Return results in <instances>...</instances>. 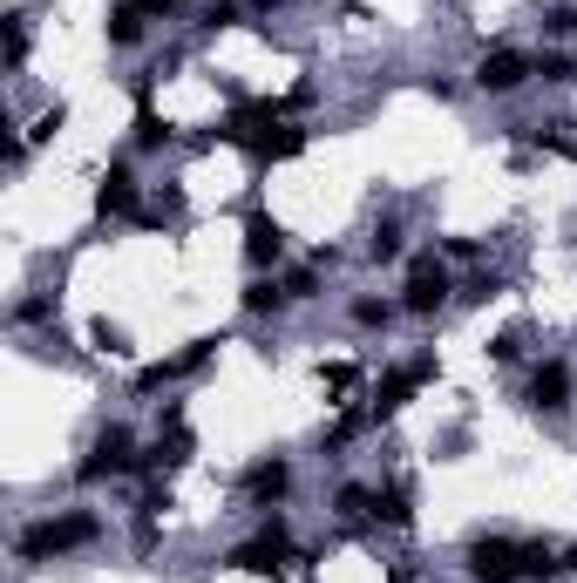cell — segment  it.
<instances>
[{
  "instance_id": "8fae6325",
  "label": "cell",
  "mask_w": 577,
  "mask_h": 583,
  "mask_svg": "<svg viewBox=\"0 0 577 583\" xmlns=\"http://www.w3.org/2000/svg\"><path fill=\"white\" fill-rule=\"evenodd\" d=\"M96 211H102V217H136V170H130V164H109V170H102Z\"/></svg>"
},
{
  "instance_id": "3957f363",
  "label": "cell",
  "mask_w": 577,
  "mask_h": 583,
  "mask_svg": "<svg viewBox=\"0 0 577 583\" xmlns=\"http://www.w3.org/2000/svg\"><path fill=\"white\" fill-rule=\"evenodd\" d=\"M455 292H462V285H455L448 258L421 251V258L408 265V285H401V313H414V319H435V313H442V305H448Z\"/></svg>"
},
{
  "instance_id": "52a82bcc",
  "label": "cell",
  "mask_w": 577,
  "mask_h": 583,
  "mask_svg": "<svg viewBox=\"0 0 577 583\" xmlns=\"http://www.w3.org/2000/svg\"><path fill=\"white\" fill-rule=\"evenodd\" d=\"M523 407L530 414H564L570 407V367L564 360H544L530 380H523Z\"/></svg>"
},
{
  "instance_id": "ba28073f",
  "label": "cell",
  "mask_w": 577,
  "mask_h": 583,
  "mask_svg": "<svg viewBox=\"0 0 577 583\" xmlns=\"http://www.w3.org/2000/svg\"><path fill=\"white\" fill-rule=\"evenodd\" d=\"M429 373H435V360H414V367H395L388 380H374V401H367V414H374V421L401 414V407H408V394H414V386L429 380Z\"/></svg>"
},
{
  "instance_id": "7402d4cb",
  "label": "cell",
  "mask_w": 577,
  "mask_h": 583,
  "mask_svg": "<svg viewBox=\"0 0 577 583\" xmlns=\"http://www.w3.org/2000/svg\"><path fill=\"white\" fill-rule=\"evenodd\" d=\"M89 339H96V354H115V360L130 354V333H123V326H109V319H96V326H89Z\"/></svg>"
},
{
  "instance_id": "5b68a950",
  "label": "cell",
  "mask_w": 577,
  "mask_h": 583,
  "mask_svg": "<svg viewBox=\"0 0 577 583\" xmlns=\"http://www.w3.org/2000/svg\"><path fill=\"white\" fill-rule=\"evenodd\" d=\"M292 563H299V550H292V529H286L279 516L231 550V570H245V576H286Z\"/></svg>"
},
{
  "instance_id": "6da1fadb",
  "label": "cell",
  "mask_w": 577,
  "mask_h": 583,
  "mask_svg": "<svg viewBox=\"0 0 577 583\" xmlns=\"http://www.w3.org/2000/svg\"><path fill=\"white\" fill-rule=\"evenodd\" d=\"M476 583H523V576H564V557L551 542H517V536H476L462 550Z\"/></svg>"
},
{
  "instance_id": "277c9868",
  "label": "cell",
  "mask_w": 577,
  "mask_h": 583,
  "mask_svg": "<svg viewBox=\"0 0 577 583\" xmlns=\"http://www.w3.org/2000/svg\"><path fill=\"white\" fill-rule=\"evenodd\" d=\"M149 455H136V435L130 427H102L89 461H75V482H109V475H143Z\"/></svg>"
},
{
  "instance_id": "cb8c5ba5",
  "label": "cell",
  "mask_w": 577,
  "mask_h": 583,
  "mask_svg": "<svg viewBox=\"0 0 577 583\" xmlns=\"http://www.w3.org/2000/svg\"><path fill=\"white\" fill-rule=\"evenodd\" d=\"M21 61H27V21L14 14L8 21V68H21Z\"/></svg>"
},
{
  "instance_id": "5bb4252c",
  "label": "cell",
  "mask_w": 577,
  "mask_h": 583,
  "mask_svg": "<svg viewBox=\"0 0 577 583\" xmlns=\"http://www.w3.org/2000/svg\"><path fill=\"white\" fill-rule=\"evenodd\" d=\"M286 305H292V299H286V279H265V271H258V279L245 285V313H252V319H279Z\"/></svg>"
},
{
  "instance_id": "2e32d148",
  "label": "cell",
  "mask_w": 577,
  "mask_h": 583,
  "mask_svg": "<svg viewBox=\"0 0 577 583\" xmlns=\"http://www.w3.org/2000/svg\"><path fill=\"white\" fill-rule=\"evenodd\" d=\"M333 516H340V523H374V489H367V482H346V489L333 495Z\"/></svg>"
},
{
  "instance_id": "d4e9b609",
  "label": "cell",
  "mask_w": 577,
  "mask_h": 583,
  "mask_svg": "<svg viewBox=\"0 0 577 583\" xmlns=\"http://www.w3.org/2000/svg\"><path fill=\"white\" fill-rule=\"evenodd\" d=\"M544 34H557V42H570V34H577V8H551V14H544Z\"/></svg>"
},
{
  "instance_id": "44dd1931",
  "label": "cell",
  "mask_w": 577,
  "mask_h": 583,
  "mask_svg": "<svg viewBox=\"0 0 577 583\" xmlns=\"http://www.w3.org/2000/svg\"><path fill=\"white\" fill-rule=\"evenodd\" d=\"M238 21H245V8H238V0H211L198 27H204V34H224V27H238Z\"/></svg>"
},
{
  "instance_id": "7a4b0ae2",
  "label": "cell",
  "mask_w": 577,
  "mask_h": 583,
  "mask_svg": "<svg viewBox=\"0 0 577 583\" xmlns=\"http://www.w3.org/2000/svg\"><path fill=\"white\" fill-rule=\"evenodd\" d=\"M102 523L89 509H62V516H42V523H27L21 529V563H48V557H68V550H82V542H96Z\"/></svg>"
},
{
  "instance_id": "4fadbf2b",
  "label": "cell",
  "mask_w": 577,
  "mask_h": 583,
  "mask_svg": "<svg viewBox=\"0 0 577 583\" xmlns=\"http://www.w3.org/2000/svg\"><path fill=\"white\" fill-rule=\"evenodd\" d=\"M374 523H388V529H408V523H414L408 482H380V489H374Z\"/></svg>"
},
{
  "instance_id": "e0dca14e",
  "label": "cell",
  "mask_w": 577,
  "mask_h": 583,
  "mask_svg": "<svg viewBox=\"0 0 577 583\" xmlns=\"http://www.w3.org/2000/svg\"><path fill=\"white\" fill-rule=\"evenodd\" d=\"M395 313H401V299H354V326H367V333H388Z\"/></svg>"
},
{
  "instance_id": "30bf717a",
  "label": "cell",
  "mask_w": 577,
  "mask_h": 583,
  "mask_svg": "<svg viewBox=\"0 0 577 583\" xmlns=\"http://www.w3.org/2000/svg\"><path fill=\"white\" fill-rule=\"evenodd\" d=\"M245 258H252V271H273L286 258V224L265 217V211H252L245 217Z\"/></svg>"
},
{
  "instance_id": "603a6c76",
  "label": "cell",
  "mask_w": 577,
  "mask_h": 583,
  "mask_svg": "<svg viewBox=\"0 0 577 583\" xmlns=\"http://www.w3.org/2000/svg\"><path fill=\"white\" fill-rule=\"evenodd\" d=\"M55 319V299H21L14 305V326H48Z\"/></svg>"
},
{
  "instance_id": "d6986e66",
  "label": "cell",
  "mask_w": 577,
  "mask_h": 583,
  "mask_svg": "<svg viewBox=\"0 0 577 583\" xmlns=\"http://www.w3.org/2000/svg\"><path fill=\"white\" fill-rule=\"evenodd\" d=\"M367 258H374V265H395V258H401V224H374Z\"/></svg>"
},
{
  "instance_id": "f1b7e54d",
  "label": "cell",
  "mask_w": 577,
  "mask_h": 583,
  "mask_svg": "<svg viewBox=\"0 0 577 583\" xmlns=\"http://www.w3.org/2000/svg\"><path fill=\"white\" fill-rule=\"evenodd\" d=\"M564 576H577V542H570V550H564Z\"/></svg>"
},
{
  "instance_id": "484cf974",
  "label": "cell",
  "mask_w": 577,
  "mask_h": 583,
  "mask_svg": "<svg viewBox=\"0 0 577 583\" xmlns=\"http://www.w3.org/2000/svg\"><path fill=\"white\" fill-rule=\"evenodd\" d=\"M570 68L577 61H564V55H536V75H544V82H570Z\"/></svg>"
},
{
  "instance_id": "7c38bea8",
  "label": "cell",
  "mask_w": 577,
  "mask_h": 583,
  "mask_svg": "<svg viewBox=\"0 0 577 583\" xmlns=\"http://www.w3.org/2000/svg\"><path fill=\"white\" fill-rule=\"evenodd\" d=\"M306 143H313V130H299V123H279V130H265V136L252 143V157H258V164H292Z\"/></svg>"
},
{
  "instance_id": "ac0fdd59",
  "label": "cell",
  "mask_w": 577,
  "mask_h": 583,
  "mask_svg": "<svg viewBox=\"0 0 577 583\" xmlns=\"http://www.w3.org/2000/svg\"><path fill=\"white\" fill-rule=\"evenodd\" d=\"M170 130H164V115L149 109V96H136V149H164Z\"/></svg>"
},
{
  "instance_id": "83f0119b",
  "label": "cell",
  "mask_w": 577,
  "mask_h": 583,
  "mask_svg": "<svg viewBox=\"0 0 577 583\" xmlns=\"http://www.w3.org/2000/svg\"><path fill=\"white\" fill-rule=\"evenodd\" d=\"M136 8H143L149 21H170V14H177V0H136Z\"/></svg>"
},
{
  "instance_id": "4316f807",
  "label": "cell",
  "mask_w": 577,
  "mask_h": 583,
  "mask_svg": "<svg viewBox=\"0 0 577 583\" xmlns=\"http://www.w3.org/2000/svg\"><path fill=\"white\" fill-rule=\"evenodd\" d=\"M523 354V333H496L489 339V360H517Z\"/></svg>"
},
{
  "instance_id": "9c48e42d",
  "label": "cell",
  "mask_w": 577,
  "mask_h": 583,
  "mask_svg": "<svg viewBox=\"0 0 577 583\" xmlns=\"http://www.w3.org/2000/svg\"><path fill=\"white\" fill-rule=\"evenodd\" d=\"M245 495L258 502V509H273V502H286V495H292V461H286V455H265V461H252V469H245Z\"/></svg>"
},
{
  "instance_id": "ffe728a7",
  "label": "cell",
  "mask_w": 577,
  "mask_h": 583,
  "mask_svg": "<svg viewBox=\"0 0 577 583\" xmlns=\"http://www.w3.org/2000/svg\"><path fill=\"white\" fill-rule=\"evenodd\" d=\"M286 299H292V305L320 299V265H299V271H286Z\"/></svg>"
},
{
  "instance_id": "8992f818",
  "label": "cell",
  "mask_w": 577,
  "mask_h": 583,
  "mask_svg": "<svg viewBox=\"0 0 577 583\" xmlns=\"http://www.w3.org/2000/svg\"><path fill=\"white\" fill-rule=\"evenodd\" d=\"M530 75H536L530 55H517V48H489V55L476 61V89H482V96H517Z\"/></svg>"
},
{
  "instance_id": "9a60e30c",
  "label": "cell",
  "mask_w": 577,
  "mask_h": 583,
  "mask_svg": "<svg viewBox=\"0 0 577 583\" xmlns=\"http://www.w3.org/2000/svg\"><path fill=\"white\" fill-rule=\"evenodd\" d=\"M143 8H136V0H115V8H109V48H136L143 42Z\"/></svg>"
}]
</instances>
